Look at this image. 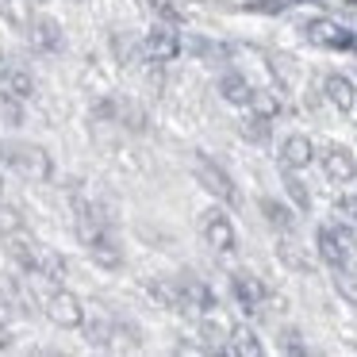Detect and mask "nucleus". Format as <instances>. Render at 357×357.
I'll return each mask as SVG.
<instances>
[{
	"instance_id": "f257e3e1",
	"label": "nucleus",
	"mask_w": 357,
	"mask_h": 357,
	"mask_svg": "<svg viewBox=\"0 0 357 357\" xmlns=\"http://www.w3.org/2000/svg\"><path fill=\"white\" fill-rule=\"evenodd\" d=\"M0 158L12 162L24 177H31V181H47L50 177V154L43 146H31V142H0Z\"/></svg>"
},
{
	"instance_id": "f03ea898",
	"label": "nucleus",
	"mask_w": 357,
	"mask_h": 357,
	"mask_svg": "<svg viewBox=\"0 0 357 357\" xmlns=\"http://www.w3.org/2000/svg\"><path fill=\"white\" fill-rule=\"evenodd\" d=\"M192 173H196V181H200V185L208 188L211 196H215V200H227V204L238 200V192H234V181L227 177V169H223V165H215L211 158L196 154V158H192Z\"/></svg>"
},
{
	"instance_id": "7ed1b4c3",
	"label": "nucleus",
	"mask_w": 357,
	"mask_h": 357,
	"mask_svg": "<svg viewBox=\"0 0 357 357\" xmlns=\"http://www.w3.org/2000/svg\"><path fill=\"white\" fill-rule=\"evenodd\" d=\"M200 234H204V242L208 246H215V250H234V227H231V219L223 215L219 208H211V211H204L200 215Z\"/></svg>"
},
{
	"instance_id": "20e7f679",
	"label": "nucleus",
	"mask_w": 357,
	"mask_h": 357,
	"mask_svg": "<svg viewBox=\"0 0 357 357\" xmlns=\"http://www.w3.org/2000/svg\"><path fill=\"white\" fill-rule=\"evenodd\" d=\"M319 257H323L326 265H346L349 257H354V238H349L346 231H334V227H323L319 231Z\"/></svg>"
},
{
	"instance_id": "39448f33",
	"label": "nucleus",
	"mask_w": 357,
	"mask_h": 357,
	"mask_svg": "<svg viewBox=\"0 0 357 357\" xmlns=\"http://www.w3.org/2000/svg\"><path fill=\"white\" fill-rule=\"evenodd\" d=\"M47 315L54 319L58 326H81L85 323V307H81V300L73 292H50L47 296Z\"/></svg>"
},
{
	"instance_id": "423d86ee",
	"label": "nucleus",
	"mask_w": 357,
	"mask_h": 357,
	"mask_svg": "<svg viewBox=\"0 0 357 357\" xmlns=\"http://www.w3.org/2000/svg\"><path fill=\"white\" fill-rule=\"evenodd\" d=\"M8 254H12V261H16L24 273H39V265H43V246H39V242H35L27 231H12V234H8Z\"/></svg>"
},
{
	"instance_id": "0eeeda50",
	"label": "nucleus",
	"mask_w": 357,
	"mask_h": 357,
	"mask_svg": "<svg viewBox=\"0 0 357 357\" xmlns=\"http://www.w3.org/2000/svg\"><path fill=\"white\" fill-rule=\"evenodd\" d=\"M303 35H307V43H315V47H331V50H346L349 43H354V35H349L346 27L331 24V20H311V24L303 27Z\"/></svg>"
},
{
	"instance_id": "6e6552de",
	"label": "nucleus",
	"mask_w": 357,
	"mask_h": 357,
	"mask_svg": "<svg viewBox=\"0 0 357 357\" xmlns=\"http://www.w3.org/2000/svg\"><path fill=\"white\" fill-rule=\"evenodd\" d=\"M146 292L154 296L162 307H169V311H185L188 307V296H185V284H181V280H165V277L162 280H150Z\"/></svg>"
},
{
	"instance_id": "1a4fd4ad",
	"label": "nucleus",
	"mask_w": 357,
	"mask_h": 357,
	"mask_svg": "<svg viewBox=\"0 0 357 357\" xmlns=\"http://www.w3.org/2000/svg\"><path fill=\"white\" fill-rule=\"evenodd\" d=\"M177 50H181V39L169 27H158V31L146 35V58H154V62H173Z\"/></svg>"
},
{
	"instance_id": "9d476101",
	"label": "nucleus",
	"mask_w": 357,
	"mask_h": 357,
	"mask_svg": "<svg viewBox=\"0 0 357 357\" xmlns=\"http://www.w3.org/2000/svg\"><path fill=\"white\" fill-rule=\"evenodd\" d=\"M323 169H326L331 181H342V185H346V181L357 173V165H354V154H349L346 146H326L323 150Z\"/></svg>"
},
{
	"instance_id": "9b49d317",
	"label": "nucleus",
	"mask_w": 357,
	"mask_h": 357,
	"mask_svg": "<svg viewBox=\"0 0 357 357\" xmlns=\"http://www.w3.org/2000/svg\"><path fill=\"white\" fill-rule=\"evenodd\" d=\"M27 31H31V47L47 50V54L62 47V31H58V24L50 16H31L27 20Z\"/></svg>"
},
{
	"instance_id": "f8f14e48",
	"label": "nucleus",
	"mask_w": 357,
	"mask_h": 357,
	"mask_svg": "<svg viewBox=\"0 0 357 357\" xmlns=\"http://www.w3.org/2000/svg\"><path fill=\"white\" fill-rule=\"evenodd\" d=\"M311 139L307 135H288L284 146H280V162H284V169H303V165L311 162Z\"/></svg>"
},
{
	"instance_id": "ddd939ff",
	"label": "nucleus",
	"mask_w": 357,
	"mask_h": 357,
	"mask_svg": "<svg viewBox=\"0 0 357 357\" xmlns=\"http://www.w3.org/2000/svg\"><path fill=\"white\" fill-rule=\"evenodd\" d=\"M0 89L12 96H20V100H27L31 96V73L24 70V66L8 62V66H0Z\"/></svg>"
},
{
	"instance_id": "4468645a",
	"label": "nucleus",
	"mask_w": 357,
	"mask_h": 357,
	"mask_svg": "<svg viewBox=\"0 0 357 357\" xmlns=\"http://www.w3.org/2000/svg\"><path fill=\"white\" fill-rule=\"evenodd\" d=\"M89 254H93V261L104 265V269H119V265H123V250L116 246V238H112L108 231L89 242Z\"/></svg>"
},
{
	"instance_id": "2eb2a0df",
	"label": "nucleus",
	"mask_w": 357,
	"mask_h": 357,
	"mask_svg": "<svg viewBox=\"0 0 357 357\" xmlns=\"http://www.w3.org/2000/svg\"><path fill=\"white\" fill-rule=\"evenodd\" d=\"M231 284H234V296L242 300V307H246V311H257V303H261V296H265V292H261V284H257V280L250 277V273H234Z\"/></svg>"
},
{
	"instance_id": "dca6fc26",
	"label": "nucleus",
	"mask_w": 357,
	"mask_h": 357,
	"mask_svg": "<svg viewBox=\"0 0 357 357\" xmlns=\"http://www.w3.org/2000/svg\"><path fill=\"white\" fill-rule=\"evenodd\" d=\"M219 93H223L227 104H250V100H254V89H250L246 81L238 77V73H223V81H219Z\"/></svg>"
},
{
	"instance_id": "f3484780",
	"label": "nucleus",
	"mask_w": 357,
	"mask_h": 357,
	"mask_svg": "<svg viewBox=\"0 0 357 357\" xmlns=\"http://www.w3.org/2000/svg\"><path fill=\"white\" fill-rule=\"evenodd\" d=\"M323 89H326V100H331L334 108H342V112H346V108H354V85H349L346 77H338V73H331Z\"/></svg>"
},
{
	"instance_id": "a211bd4d",
	"label": "nucleus",
	"mask_w": 357,
	"mask_h": 357,
	"mask_svg": "<svg viewBox=\"0 0 357 357\" xmlns=\"http://www.w3.org/2000/svg\"><path fill=\"white\" fill-rule=\"evenodd\" d=\"M334 284H338V292L346 296L349 303H357V269L338 265V269H334Z\"/></svg>"
},
{
	"instance_id": "6ab92c4d",
	"label": "nucleus",
	"mask_w": 357,
	"mask_h": 357,
	"mask_svg": "<svg viewBox=\"0 0 357 357\" xmlns=\"http://www.w3.org/2000/svg\"><path fill=\"white\" fill-rule=\"evenodd\" d=\"M181 284H185L188 307H211V292H208V288H204V284H200V280H196V277H185V280H181Z\"/></svg>"
},
{
	"instance_id": "aec40b11",
	"label": "nucleus",
	"mask_w": 357,
	"mask_h": 357,
	"mask_svg": "<svg viewBox=\"0 0 357 357\" xmlns=\"http://www.w3.org/2000/svg\"><path fill=\"white\" fill-rule=\"evenodd\" d=\"M39 273L47 280H54V284H62V277H66V261L58 254H50V250H43V265H39Z\"/></svg>"
},
{
	"instance_id": "412c9836",
	"label": "nucleus",
	"mask_w": 357,
	"mask_h": 357,
	"mask_svg": "<svg viewBox=\"0 0 357 357\" xmlns=\"http://www.w3.org/2000/svg\"><path fill=\"white\" fill-rule=\"evenodd\" d=\"M284 188H288V196H292V204H296L300 211L311 208V196H307V188H303V181L296 177V173H288V177H284Z\"/></svg>"
},
{
	"instance_id": "4be33fe9",
	"label": "nucleus",
	"mask_w": 357,
	"mask_h": 357,
	"mask_svg": "<svg viewBox=\"0 0 357 357\" xmlns=\"http://www.w3.org/2000/svg\"><path fill=\"white\" fill-rule=\"evenodd\" d=\"M0 231H4V234L24 231V215H20V208H12V204H0Z\"/></svg>"
},
{
	"instance_id": "5701e85b",
	"label": "nucleus",
	"mask_w": 357,
	"mask_h": 357,
	"mask_svg": "<svg viewBox=\"0 0 357 357\" xmlns=\"http://www.w3.org/2000/svg\"><path fill=\"white\" fill-rule=\"evenodd\" d=\"M261 211L269 215V223L288 227V208H284V204H277V200H261Z\"/></svg>"
},
{
	"instance_id": "b1692460",
	"label": "nucleus",
	"mask_w": 357,
	"mask_h": 357,
	"mask_svg": "<svg viewBox=\"0 0 357 357\" xmlns=\"http://www.w3.org/2000/svg\"><path fill=\"white\" fill-rule=\"evenodd\" d=\"M242 131H246L254 142H265V135H269V123H265V116H250Z\"/></svg>"
},
{
	"instance_id": "393cba45",
	"label": "nucleus",
	"mask_w": 357,
	"mask_h": 357,
	"mask_svg": "<svg viewBox=\"0 0 357 357\" xmlns=\"http://www.w3.org/2000/svg\"><path fill=\"white\" fill-rule=\"evenodd\" d=\"M234 338H238V342H231L227 349H238V354H257V349H261V346L254 342V334H250V331H234Z\"/></svg>"
},
{
	"instance_id": "a878e982",
	"label": "nucleus",
	"mask_w": 357,
	"mask_h": 357,
	"mask_svg": "<svg viewBox=\"0 0 357 357\" xmlns=\"http://www.w3.org/2000/svg\"><path fill=\"white\" fill-rule=\"evenodd\" d=\"M146 4H150V8H154L162 20H169V24H177V20H181V12H177V4H173V0H146Z\"/></svg>"
},
{
	"instance_id": "bb28decb",
	"label": "nucleus",
	"mask_w": 357,
	"mask_h": 357,
	"mask_svg": "<svg viewBox=\"0 0 357 357\" xmlns=\"http://www.w3.org/2000/svg\"><path fill=\"white\" fill-rule=\"evenodd\" d=\"M250 104H254V112H257V116H265V119L277 112V100H273V96H265V93H254V100H250Z\"/></svg>"
},
{
	"instance_id": "cd10ccee",
	"label": "nucleus",
	"mask_w": 357,
	"mask_h": 357,
	"mask_svg": "<svg viewBox=\"0 0 357 357\" xmlns=\"http://www.w3.org/2000/svg\"><path fill=\"white\" fill-rule=\"evenodd\" d=\"M338 211H346L349 219H357V200H342V204H338Z\"/></svg>"
},
{
	"instance_id": "c85d7f7f",
	"label": "nucleus",
	"mask_w": 357,
	"mask_h": 357,
	"mask_svg": "<svg viewBox=\"0 0 357 357\" xmlns=\"http://www.w3.org/2000/svg\"><path fill=\"white\" fill-rule=\"evenodd\" d=\"M0 346H8V326L0 323Z\"/></svg>"
},
{
	"instance_id": "c756f323",
	"label": "nucleus",
	"mask_w": 357,
	"mask_h": 357,
	"mask_svg": "<svg viewBox=\"0 0 357 357\" xmlns=\"http://www.w3.org/2000/svg\"><path fill=\"white\" fill-rule=\"evenodd\" d=\"M265 8H273V4H292V0H261Z\"/></svg>"
}]
</instances>
